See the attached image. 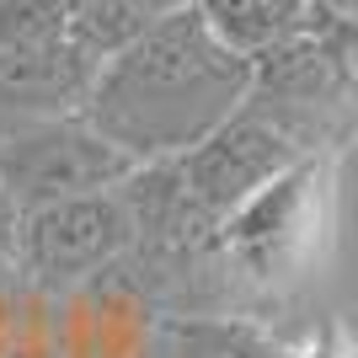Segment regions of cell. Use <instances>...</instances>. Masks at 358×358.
<instances>
[{
    "label": "cell",
    "mask_w": 358,
    "mask_h": 358,
    "mask_svg": "<svg viewBox=\"0 0 358 358\" xmlns=\"http://www.w3.org/2000/svg\"><path fill=\"white\" fill-rule=\"evenodd\" d=\"M299 358H358L353 353V348H348V337H343V331H321V337H315V343H305V348H299Z\"/></svg>",
    "instance_id": "cell-11"
},
{
    "label": "cell",
    "mask_w": 358,
    "mask_h": 358,
    "mask_svg": "<svg viewBox=\"0 0 358 358\" xmlns=\"http://www.w3.org/2000/svg\"><path fill=\"white\" fill-rule=\"evenodd\" d=\"M305 155H310V150L299 145L262 102L246 96L241 113H230L203 145L177 155V166H182V182H187L193 209L203 214V224L220 236V224L230 220L246 198H257L268 182H278L289 166H299Z\"/></svg>",
    "instance_id": "cell-4"
},
{
    "label": "cell",
    "mask_w": 358,
    "mask_h": 358,
    "mask_svg": "<svg viewBox=\"0 0 358 358\" xmlns=\"http://www.w3.org/2000/svg\"><path fill=\"white\" fill-rule=\"evenodd\" d=\"M327 11H337V16H358V0H321Z\"/></svg>",
    "instance_id": "cell-12"
},
{
    "label": "cell",
    "mask_w": 358,
    "mask_h": 358,
    "mask_svg": "<svg viewBox=\"0 0 358 358\" xmlns=\"http://www.w3.org/2000/svg\"><path fill=\"white\" fill-rule=\"evenodd\" d=\"M96 70L102 64L70 32L48 38V43H27V48H0V134L80 113Z\"/></svg>",
    "instance_id": "cell-6"
},
{
    "label": "cell",
    "mask_w": 358,
    "mask_h": 358,
    "mask_svg": "<svg viewBox=\"0 0 358 358\" xmlns=\"http://www.w3.org/2000/svg\"><path fill=\"white\" fill-rule=\"evenodd\" d=\"M187 6H198V0H80V11L70 16V38L96 64H107L113 54H123L150 27H161L166 16L187 11Z\"/></svg>",
    "instance_id": "cell-9"
},
{
    "label": "cell",
    "mask_w": 358,
    "mask_h": 358,
    "mask_svg": "<svg viewBox=\"0 0 358 358\" xmlns=\"http://www.w3.org/2000/svg\"><path fill=\"white\" fill-rule=\"evenodd\" d=\"M321 0H198V16L220 32L224 43L257 59L273 43H284L289 32H299L310 22V11Z\"/></svg>",
    "instance_id": "cell-8"
},
{
    "label": "cell",
    "mask_w": 358,
    "mask_h": 358,
    "mask_svg": "<svg viewBox=\"0 0 358 358\" xmlns=\"http://www.w3.org/2000/svg\"><path fill=\"white\" fill-rule=\"evenodd\" d=\"M134 166L139 161H129L80 113L48 118V123H27L16 134H0V187L22 203V214L64 203V198L123 187Z\"/></svg>",
    "instance_id": "cell-3"
},
{
    "label": "cell",
    "mask_w": 358,
    "mask_h": 358,
    "mask_svg": "<svg viewBox=\"0 0 358 358\" xmlns=\"http://www.w3.org/2000/svg\"><path fill=\"white\" fill-rule=\"evenodd\" d=\"M321 236H327V166L321 155H305L220 224L214 252L236 284L284 289L315 262Z\"/></svg>",
    "instance_id": "cell-2"
},
{
    "label": "cell",
    "mask_w": 358,
    "mask_h": 358,
    "mask_svg": "<svg viewBox=\"0 0 358 358\" xmlns=\"http://www.w3.org/2000/svg\"><path fill=\"white\" fill-rule=\"evenodd\" d=\"M134 214L118 187L86 198H64L22 220V268L38 284H86L96 273H113L134 252Z\"/></svg>",
    "instance_id": "cell-5"
},
{
    "label": "cell",
    "mask_w": 358,
    "mask_h": 358,
    "mask_svg": "<svg viewBox=\"0 0 358 358\" xmlns=\"http://www.w3.org/2000/svg\"><path fill=\"white\" fill-rule=\"evenodd\" d=\"M22 203H16L6 187H0V268L6 262H22Z\"/></svg>",
    "instance_id": "cell-10"
},
{
    "label": "cell",
    "mask_w": 358,
    "mask_h": 358,
    "mask_svg": "<svg viewBox=\"0 0 358 358\" xmlns=\"http://www.w3.org/2000/svg\"><path fill=\"white\" fill-rule=\"evenodd\" d=\"M155 358H299V348H284L236 315H177L161 327Z\"/></svg>",
    "instance_id": "cell-7"
},
{
    "label": "cell",
    "mask_w": 358,
    "mask_h": 358,
    "mask_svg": "<svg viewBox=\"0 0 358 358\" xmlns=\"http://www.w3.org/2000/svg\"><path fill=\"white\" fill-rule=\"evenodd\" d=\"M252 80L257 59L236 54L198 16V6H187L96 70L80 118L129 161H171L241 113Z\"/></svg>",
    "instance_id": "cell-1"
}]
</instances>
